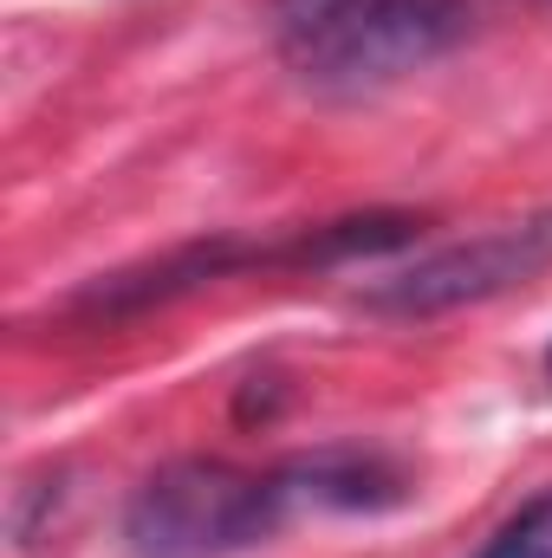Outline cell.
<instances>
[{"mask_svg":"<svg viewBox=\"0 0 552 558\" xmlns=\"http://www.w3.org/2000/svg\"><path fill=\"white\" fill-rule=\"evenodd\" d=\"M292 520L279 474L235 468L221 454H176L124 507V553L131 558H235L267 546Z\"/></svg>","mask_w":552,"mask_h":558,"instance_id":"1","label":"cell"},{"mask_svg":"<svg viewBox=\"0 0 552 558\" xmlns=\"http://www.w3.org/2000/svg\"><path fill=\"white\" fill-rule=\"evenodd\" d=\"M468 20H475L468 0H364L332 33L299 46L286 65L319 98H371L422 65H435L448 46H461Z\"/></svg>","mask_w":552,"mask_h":558,"instance_id":"2","label":"cell"},{"mask_svg":"<svg viewBox=\"0 0 552 558\" xmlns=\"http://www.w3.org/2000/svg\"><path fill=\"white\" fill-rule=\"evenodd\" d=\"M540 274H552V208L501 221V228L468 234V241H448L435 254H416L410 267L358 286V305L377 318H435V312L501 299Z\"/></svg>","mask_w":552,"mask_h":558,"instance_id":"3","label":"cell"},{"mask_svg":"<svg viewBox=\"0 0 552 558\" xmlns=\"http://www.w3.org/2000/svg\"><path fill=\"white\" fill-rule=\"evenodd\" d=\"M305 274V241L299 228H286L274 241H241V234H202V241H182L169 254H149L137 267H118V274L85 279L72 299H65V318L79 325H124V318H149L215 279L235 274Z\"/></svg>","mask_w":552,"mask_h":558,"instance_id":"4","label":"cell"},{"mask_svg":"<svg viewBox=\"0 0 552 558\" xmlns=\"http://www.w3.org/2000/svg\"><path fill=\"white\" fill-rule=\"evenodd\" d=\"M279 494L292 513H391L410 500V474L397 454L364 448V441H325L305 454H286L274 468Z\"/></svg>","mask_w":552,"mask_h":558,"instance_id":"5","label":"cell"},{"mask_svg":"<svg viewBox=\"0 0 552 558\" xmlns=\"http://www.w3.org/2000/svg\"><path fill=\"white\" fill-rule=\"evenodd\" d=\"M475 558H552V487L533 494V500H527V507H520Z\"/></svg>","mask_w":552,"mask_h":558,"instance_id":"6","label":"cell"},{"mask_svg":"<svg viewBox=\"0 0 552 558\" xmlns=\"http://www.w3.org/2000/svg\"><path fill=\"white\" fill-rule=\"evenodd\" d=\"M351 7H364V0H274V39H279V52L292 59L299 46H312L319 33H332Z\"/></svg>","mask_w":552,"mask_h":558,"instance_id":"7","label":"cell"},{"mask_svg":"<svg viewBox=\"0 0 552 558\" xmlns=\"http://www.w3.org/2000/svg\"><path fill=\"white\" fill-rule=\"evenodd\" d=\"M547 377H552V344H547Z\"/></svg>","mask_w":552,"mask_h":558,"instance_id":"8","label":"cell"}]
</instances>
